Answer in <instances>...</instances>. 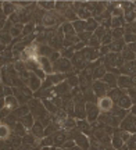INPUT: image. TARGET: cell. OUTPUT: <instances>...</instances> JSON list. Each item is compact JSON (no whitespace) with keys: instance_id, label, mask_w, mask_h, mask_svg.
I'll use <instances>...</instances> for the list:
<instances>
[{"instance_id":"14","label":"cell","mask_w":136,"mask_h":150,"mask_svg":"<svg viewBox=\"0 0 136 150\" xmlns=\"http://www.w3.org/2000/svg\"><path fill=\"white\" fill-rule=\"evenodd\" d=\"M75 103V108H74V112H75L76 117H79L81 120L86 117V110H85V103L83 100L82 102H74Z\"/></svg>"},{"instance_id":"3","label":"cell","mask_w":136,"mask_h":150,"mask_svg":"<svg viewBox=\"0 0 136 150\" xmlns=\"http://www.w3.org/2000/svg\"><path fill=\"white\" fill-rule=\"evenodd\" d=\"M92 89H93V92H94V95H96L99 99H100V97H104L110 91L109 85H106V83L101 82V81H94L93 85H92Z\"/></svg>"},{"instance_id":"35","label":"cell","mask_w":136,"mask_h":150,"mask_svg":"<svg viewBox=\"0 0 136 150\" xmlns=\"http://www.w3.org/2000/svg\"><path fill=\"white\" fill-rule=\"evenodd\" d=\"M22 143H24V145L33 146V145H35V136H33L32 134H31V135H25V136L22 138Z\"/></svg>"},{"instance_id":"53","label":"cell","mask_w":136,"mask_h":150,"mask_svg":"<svg viewBox=\"0 0 136 150\" xmlns=\"http://www.w3.org/2000/svg\"><path fill=\"white\" fill-rule=\"evenodd\" d=\"M121 13H122V8H121V7H115L114 10H113V16L121 17Z\"/></svg>"},{"instance_id":"43","label":"cell","mask_w":136,"mask_h":150,"mask_svg":"<svg viewBox=\"0 0 136 150\" xmlns=\"http://www.w3.org/2000/svg\"><path fill=\"white\" fill-rule=\"evenodd\" d=\"M106 32H107V29L104 27H97V29L94 31V36L99 38V39H101V38L106 35Z\"/></svg>"},{"instance_id":"22","label":"cell","mask_w":136,"mask_h":150,"mask_svg":"<svg viewBox=\"0 0 136 150\" xmlns=\"http://www.w3.org/2000/svg\"><path fill=\"white\" fill-rule=\"evenodd\" d=\"M61 31L64 32V35H66V36H74V35L76 33L71 22H64V24L61 25Z\"/></svg>"},{"instance_id":"20","label":"cell","mask_w":136,"mask_h":150,"mask_svg":"<svg viewBox=\"0 0 136 150\" xmlns=\"http://www.w3.org/2000/svg\"><path fill=\"white\" fill-rule=\"evenodd\" d=\"M111 146H113L114 149H121V147L124 146V140L121 139L120 132H118V131H115L114 135H113V142H111Z\"/></svg>"},{"instance_id":"37","label":"cell","mask_w":136,"mask_h":150,"mask_svg":"<svg viewBox=\"0 0 136 150\" xmlns=\"http://www.w3.org/2000/svg\"><path fill=\"white\" fill-rule=\"evenodd\" d=\"M11 40V35L8 33H0V45H8Z\"/></svg>"},{"instance_id":"9","label":"cell","mask_w":136,"mask_h":150,"mask_svg":"<svg viewBox=\"0 0 136 150\" xmlns=\"http://www.w3.org/2000/svg\"><path fill=\"white\" fill-rule=\"evenodd\" d=\"M81 53H82V56H83L85 61H92V60L99 57V53L92 47H83L81 50Z\"/></svg>"},{"instance_id":"42","label":"cell","mask_w":136,"mask_h":150,"mask_svg":"<svg viewBox=\"0 0 136 150\" xmlns=\"http://www.w3.org/2000/svg\"><path fill=\"white\" fill-rule=\"evenodd\" d=\"M111 35H113V38H114L115 40H121V36L124 35V31H122L121 28H118V29H113V31H111Z\"/></svg>"},{"instance_id":"32","label":"cell","mask_w":136,"mask_h":150,"mask_svg":"<svg viewBox=\"0 0 136 150\" xmlns=\"http://www.w3.org/2000/svg\"><path fill=\"white\" fill-rule=\"evenodd\" d=\"M122 22H124V18H122V17H111V28H113V29L121 28Z\"/></svg>"},{"instance_id":"23","label":"cell","mask_w":136,"mask_h":150,"mask_svg":"<svg viewBox=\"0 0 136 150\" xmlns=\"http://www.w3.org/2000/svg\"><path fill=\"white\" fill-rule=\"evenodd\" d=\"M103 82L106 83V85H109V88H115L117 86V78H115L113 74H106L103 78Z\"/></svg>"},{"instance_id":"31","label":"cell","mask_w":136,"mask_h":150,"mask_svg":"<svg viewBox=\"0 0 136 150\" xmlns=\"http://www.w3.org/2000/svg\"><path fill=\"white\" fill-rule=\"evenodd\" d=\"M43 106H44V108H46V111H50L51 114H56L57 110H58V108L54 106V103L50 102V100H46V99L43 100Z\"/></svg>"},{"instance_id":"33","label":"cell","mask_w":136,"mask_h":150,"mask_svg":"<svg viewBox=\"0 0 136 150\" xmlns=\"http://www.w3.org/2000/svg\"><path fill=\"white\" fill-rule=\"evenodd\" d=\"M1 6H3V11H4L6 14H13L14 13V3H8V1H4V3H1Z\"/></svg>"},{"instance_id":"24","label":"cell","mask_w":136,"mask_h":150,"mask_svg":"<svg viewBox=\"0 0 136 150\" xmlns=\"http://www.w3.org/2000/svg\"><path fill=\"white\" fill-rule=\"evenodd\" d=\"M72 27L75 29L76 33H82V32H86V21H78L76 20L75 22H72Z\"/></svg>"},{"instance_id":"27","label":"cell","mask_w":136,"mask_h":150,"mask_svg":"<svg viewBox=\"0 0 136 150\" xmlns=\"http://www.w3.org/2000/svg\"><path fill=\"white\" fill-rule=\"evenodd\" d=\"M47 78L51 81L53 85H58V83H61L63 81L66 79V75L64 74H50Z\"/></svg>"},{"instance_id":"13","label":"cell","mask_w":136,"mask_h":150,"mask_svg":"<svg viewBox=\"0 0 136 150\" xmlns=\"http://www.w3.org/2000/svg\"><path fill=\"white\" fill-rule=\"evenodd\" d=\"M67 140V134L63 132V131H57L54 135H53V145L54 146H63Z\"/></svg>"},{"instance_id":"2","label":"cell","mask_w":136,"mask_h":150,"mask_svg":"<svg viewBox=\"0 0 136 150\" xmlns=\"http://www.w3.org/2000/svg\"><path fill=\"white\" fill-rule=\"evenodd\" d=\"M85 110H86V117H87V121L92 124L96 120L99 118V112H100V110H99L97 104L93 102H86L85 103Z\"/></svg>"},{"instance_id":"47","label":"cell","mask_w":136,"mask_h":150,"mask_svg":"<svg viewBox=\"0 0 136 150\" xmlns=\"http://www.w3.org/2000/svg\"><path fill=\"white\" fill-rule=\"evenodd\" d=\"M35 76H38L40 81H44L46 79V72L42 68H38V70H35Z\"/></svg>"},{"instance_id":"8","label":"cell","mask_w":136,"mask_h":150,"mask_svg":"<svg viewBox=\"0 0 136 150\" xmlns=\"http://www.w3.org/2000/svg\"><path fill=\"white\" fill-rule=\"evenodd\" d=\"M75 143H76V146H79L82 150L89 149V138H87L86 135L81 134V132L75 136Z\"/></svg>"},{"instance_id":"44","label":"cell","mask_w":136,"mask_h":150,"mask_svg":"<svg viewBox=\"0 0 136 150\" xmlns=\"http://www.w3.org/2000/svg\"><path fill=\"white\" fill-rule=\"evenodd\" d=\"M128 95H129V99H131V102H132V104H133V103H135L136 104V89L135 88H129V89H128Z\"/></svg>"},{"instance_id":"58","label":"cell","mask_w":136,"mask_h":150,"mask_svg":"<svg viewBox=\"0 0 136 150\" xmlns=\"http://www.w3.org/2000/svg\"><path fill=\"white\" fill-rule=\"evenodd\" d=\"M71 150H82V149H81V147H79V146H76V145H75V146H74V147H72V149H71Z\"/></svg>"},{"instance_id":"52","label":"cell","mask_w":136,"mask_h":150,"mask_svg":"<svg viewBox=\"0 0 136 150\" xmlns=\"http://www.w3.org/2000/svg\"><path fill=\"white\" fill-rule=\"evenodd\" d=\"M0 150H11V149H10V146L7 145V142L3 140V142H0Z\"/></svg>"},{"instance_id":"26","label":"cell","mask_w":136,"mask_h":150,"mask_svg":"<svg viewBox=\"0 0 136 150\" xmlns=\"http://www.w3.org/2000/svg\"><path fill=\"white\" fill-rule=\"evenodd\" d=\"M117 103H118V107L124 108V110H128V108L132 107V102H131V99H129L128 96H122Z\"/></svg>"},{"instance_id":"45","label":"cell","mask_w":136,"mask_h":150,"mask_svg":"<svg viewBox=\"0 0 136 150\" xmlns=\"http://www.w3.org/2000/svg\"><path fill=\"white\" fill-rule=\"evenodd\" d=\"M124 42L125 43L136 42V35H133V33H125V36H124Z\"/></svg>"},{"instance_id":"48","label":"cell","mask_w":136,"mask_h":150,"mask_svg":"<svg viewBox=\"0 0 136 150\" xmlns=\"http://www.w3.org/2000/svg\"><path fill=\"white\" fill-rule=\"evenodd\" d=\"M58 59H60V53H58V52H53V53H51V56L49 57V60L51 61V64H53V63H56Z\"/></svg>"},{"instance_id":"54","label":"cell","mask_w":136,"mask_h":150,"mask_svg":"<svg viewBox=\"0 0 136 150\" xmlns=\"http://www.w3.org/2000/svg\"><path fill=\"white\" fill-rule=\"evenodd\" d=\"M1 108H4V99L3 97H0V111H1Z\"/></svg>"},{"instance_id":"11","label":"cell","mask_w":136,"mask_h":150,"mask_svg":"<svg viewBox=\"0 0 136 150\" xmlns=\"http://www.w3.org/2000/svg\"><path fill=\"white\" fill-rule=\"evenodd\" d=\"M4 108L8 111H14L16 108H18V100L16 96H7L4 99Z\"/></svg>"},{"instance_id":"18","label":"cell","mask_w":136,"mask_h":150,"mask_svg":"<svg viewBox=\"0 0 136 150\" xmlns=\"http://www.w3.org/2000/svg\"><path fill=\"white\" fill-rule=\"evenodd\" d=\"M11 114H13L17 120H21L22 117H25L27 114H29V108H28L27 106H22V107H18V108H16L14 111H11Z\"/></svg>"},{"instance_id":"21","label":"cell","mask_w":136,"mask_h":150,"mask_svg":"<svg viewBox=\"0 0 136 150\" xmlns=\"http://www.w3.org/2000/svg\"><path fill=\"white\" fill-rule=\"evenodd\" d=\"M106 74H107V72H106V67H104V65H99L97 68H94V70H93L92 76L96 81H100L101 78H104V75Z\"/></svg>"},{"instance_id":"46","label":"cell","mask_w":136,"mask_h":150,"mask_svg":"<svg viewBox=\"0 0 136 150\" xmlns=\"http://www.w3.org/2000/svg\"><path fill=\"white\" fill-rule=\"evenodd\" d=\"M125 20L126 22H133L136 20V14L135 11H129V13H125Z\"/></svg>"},{"instance_id":"50","label":"cell","mask_w":136,"mask_h":150,"mask_svg":"<svg viewBox=\"0 0 136 150\" xmlns=\"http://www.w3.org/2000/svg\"><path fill=\"white\" fill-rule=\"evenodd\" d=\"M75 145H76L75 140H68V142H66V143L63 145V147H64V149H72Z\"/></svg>"},{"instance_id":"25","label":"cell","mask_w":136,"mask_h":150,"mask_svg":"<svg viewBox=\"0 0 136 150\" xmlns=\"http://www.w3.org/2000/svg\"><path fill=\"white\" fill-rule=\"evenodd\" d=\"M11 135V129L7 124H0V138L3 140L8 139V136Z\"/></svg>"},{"instance_id":"6","label":"cell","mask_w":136,"mask_h":150,"mask_svg":"<svg viewBox=\"0 0 136 150\" xmlns=\"http://www.w3.org/2000/svg\"><path fill=\"white\" fill-rule=\"evenodd\" d=\"M117 85L120 86V89H129V88H133L131 76H128V75H121V76H118V78H117Z\"/></svg>"},{"instance_id":"30","label":"cell","mask_w":136,"mask_h":150,"mask_svg":"<svg viewBox=\"0 0 136 150\" xmlns=\"http://www.w3.org/2000/svg\"><path fill=\"white\" fill-rule=\"evenodd\" d=\"M97 29V21L94 20V18H89L86 21V32H93V31H96Z\"/></svg>"},{"instance_id":"34","label":"cell","mask_w":136,"mask_h":150,"mask_svg":"<svg viewBox=\"0 0 136 150\" xmlns=\"http://www.w3.org/2000/svg\"><path fill=\"white\" fill-rule=\"evenodd\" d=\"M111 40H113V35H111V31H107V32H106V35L101 38L100 43H101L103 46H109L110 43H111Z\"/></svg>"},{"instance_id":"40","label":"cell","mask_w":136,"mask_h":150,"mask_svg":"<svg viewBox=\"0 0 136 150\" xmlns=\"http://www.w3.org/2000/svg\"><path fill=\"white\" fill-rule=\"evenodd\" d=\"M32 29H33V22H29L27 25H24V29H22V33L24 36H28L29 33H32Z\"/></svg>"},{"instance_id":"15","label":"cell","mask_w":136,"mask_h":150,"mask_svg":"<svg viewBox=\"0 0 136 150\" xmlns=\"http://www.w3.org/2000/svg\"><path fill=\"white\" fill-rule=\"evenodd\" d=\"M28 83H29V89H31V91H38V89H40L42 81L39 79L38 76L31 75V76H29V79H28Z\"/></svg>"},{"instance_id":"41","label":"cell","mask_w":136,"mask_h":150,"mask_svg":"<svg viewBox=\"0 0 136 150\" xmlns=\"http://www.w3.org/2000/svg\"><path fill=\"white\" fill-rule=\"evenodd\" d=\"M60 54L63 56V57H64V59H68V57L71 59V57H74V54H75V53H74V49L70 47V49H64V50H63Z\"/></svg>"},{"instance_id":"49","label":"cell","mask_w":136,"mask_h":150,"mask_svg":"<svg viewBox=\"0 0 136 150\" xmlns=\"http://www.w3.org/2000/svg\"><path fill=\"white\" fill-rule=\"evenodd\" d=\"M42 145H43V146L53 145V135H51V136H46V138L43 139V142H42Z\"/></svg>"},{"instance_id":"56","label":"cell","mask_w":136,"mask_h":150,"mask_svg":"<svg viewBox=\"0 0 136 150\" xmlns=\"http://www.w3.org/2000/svg\"><path fill=\"white\" fill-rule=\"evenodd\" d=\"M4 93H6V95H10V93H11V91H10V89H8V88H6V89H4Z\"/></svg>"},{"instance_id":"16","label":"cell","mask_w":136,"mask_h":150,"mask_svg":"<svg viewBox=\"0 0 136 150\" xmlns=\"http://www.w3.org/2000/svg\"><path fill=\"white\" fill-rule=\"evenodd\" d=\"M76 127H78V131L81 132V134L83 135H89L90 134V124H87L86 121H83V120H81V121H76Z\"/></svg>"},{"instance_id":"51","label":"cell","mask_w":136,"mask_h":150,"mask_svg":"<svg viewBox=\"0 0 136 150\" xmlns=\"http://www.w3.org/2000/svg\"><path fill=\"white\" fill-rule=\"evenodd\" d=\"M125 49H128L129 52H132V53H135V54H136V42H133V43H128Z\"/></svg>"},{"instance_id":"29","label":"cell","mask_w":136,"mask_h":150,"mask_svg":"<svg viewBox=\"0 0 136 150\" xmlns=\"http://www.w3.org/2000/svg\"><path fill=\"white\" fill-rule=\"evenodd\" d=\"M14 135H17V136H21V138H24V136L27 135L25 127H24L21 122H18V124H16V125H14Z\"/></svg>"},{"instance_id":"4","label":"cell","mask_w":136,"mask_h":150,"mask_svg":"<svg viewBox=\"0 0 136 150\" xmlns=\"http://www.w3.org/2000/svg\"><path fill=\"white\" fill-rule=\"evenodd\" d=\"M97 107L101 112H110L113 110V107H114V102H113L109 96L100 97L97 100Z\"/></svg>"},{"instance_id":"28","label":"cell","mask_w":136,"mask_h":150,"mask_svg":"<svg viewBox=\"0 0 136 150\" xmlns=\"http://www.w3.org/2000/svg\"><path fill=\"white\" fill-rule=\"evenodd\" d=\"M33 120H35V118H33V115L27 114L25 117L21 118V121H20V122H21L25 128H32V127H33Z\"/></svg>"},{"instance_id":"36","label":"cell","mask_w":136,"mask_h":150,"mask_svg":"<svg viewBox=\"0 0 136 150\" xmlns=\"http://www.w3.org/2000/svg\"><path fill=\"white\" fill-rule=\"evenodd\" d=\"M38 6H42L44 10H51V8H54L56 7V3H53V1H39V3H36Z\"/></svg>"},{"instance_id":"55","label":"cell","mask_w":136,"mask_h":150,"mask_svg":"<svg viewBox=\"0 0 136 150\" xmlns=\"http://www.w3.org/2000/svg\"><path fill=\"white\" fill-rule=\"evenodd\" d=\"M3 93H4V88H3V85L0 83V97H3Z\"/></svg>"},{"instance_id":"57","label":"cell","mask_w":136,"mask_h":150,"mask_svg":"<svg viewBox=\"0 0 136 150\" xmlns=\"http://www.w3.org/2000/svg\"><path fill=\"white\" fill-rule=\"evenodd\" d=\"M4 52V45H0V53H3Z\"/></svg>"},{"instance_id":"7","label":"cell","mask_w":136,"mask_h":150,"mask_svg":"<svg viewBox=\"0 0 136 150\" xmlns=\"http://www.w3.org/2000/svg\"><path fill=\"white\" fill-rule=\"evenodd\" d=\"M38 63H39V67L44 71V72H53V65H51V61L49 60V57H42L39 56L38 59Z\"/></svg>"},{"instance_id":"1","label":"cell","mask_w":136,"mask_h":150,"mask_svg":"<svg viewBox=\"0 0 136 150\" xmlns=\"http://www.w3.org/2000/svg\"><path fill=\"white\" fill-rule=\"evenodd\" d=\"M72 70V63L68 59H60L57 60L56 63H53V71H56V74H66L68 71Z\"/></svg>"},{"instance_id":"10","label":"cell","mask_w":136,"mask_h":150,"mask_svg":"<svg viewBox=\"0 0 136 150\" xmlns=\"http://www.w3.org/2000/svg\"><path fill=\"white\" fill-rule=\"evenodd\" d=\"M57 20H58V17L56 16L53 11H47V13L43 16L42 22H43L46 27H50V25H56V24H57Z\"/></svg>"},{"instance_id":"12","label":"cell","mask_w":136,"mask_h":150,"mask_svg":"<svg viewBox=\"0 0 136 150\" xmlns=\"http://www.w3.org/2000/svg\"><path fill=\"white\" fill-rule=\"evenodd\" d=\"M31 134H32L35 138H38V139L39 138H43L44 136V127L39 122V121H35L32 129H31Z\"/></svg>"},{"instance_id":"19","label":"cell","mask_w":136,"mask_h":150,"mask_svg":"<svg viewBox=\"0 0 136 150\" xmlns=\"http://www.w3.org/2000/svg\"><path fill=\"white\" fill-rule=\"evenodd\" d=\"M124 40H113V42L109 45L111 53H118V52H122V47H124Z\"/></svg>"},{"instance_id":"39","label":"cell","mask_w":136,"mask_h":150,"mask_svg":"<svg viewBox=\"0 0 136 150\" xmlns=\"http://www.w3.org/2000/svg\"><path fill=\"white\" fill-rule=\"evenodd\" d=\"M67 83L70 86H74V88H75L76 85H79V78H78L76 75H71L70 78L67 79Z\"/></svg>"},{"instance_id":"5","label":"cell","mask_w":136,"mask_h":150,"mask_svg":"<svg viewBox=\"0 0 136 150\" xmlns=\"http://www.w3.org/2000/svg\"><path fill=\"white\" fill-rule=\"evenodd\" d=\"M121 128L122 131H128L129 134H136V127H135V118L132 115H128L125 117L122 121H121Z\"/></svg>"},{"instance_id":"38","label":"cell","mask_w":136,"mask_h":150,"mask_svg":"<svg viewBox=\"0 0 136 150\" xmlns=\"http://www.w3.org/2000/svg\"><path fill=\"white\" fill-rule=\"evenodd\" d=\"M87 45H89V47H97L99 45H100V40H99V38H96L94 35L90 36V39L87 40Z\"/></svg>"},{"instance_id":"17","label":"cell","mask_w":136,"mask_h":150,"mask_svg":"<svg viewBox=\"0 0 136 150\" xmlns=\"http://www.w3.org/2000/svg\"><path fill=\"white\" fill-rule=\"evenodd\" d=\"M122 96H124V93H122V91H121L120 88H113V89L109 91V97L113 102H118Z\"/></svg>"}]
</instances>
